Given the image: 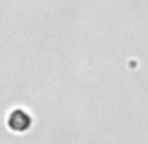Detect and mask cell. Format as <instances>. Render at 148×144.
Returning a JSON list of instances; mask_svg holds the SVG:
<instances>
[{
  "label": "cell",
  "mask_w": 148,
  "mask_h": 144,
  "mask_svg": "<svg viewBox=\"0 0 148 144\" xmlns=\"http://www.w3.org/2000/svg\"><path fill=\"white\" fill-rule=\"evenodd\" d=\"M8 127L15 133H25L32 127V116L25 109H15L8 116Z\"/></svg>",
  "instance_id": "6da1fadb"
}]
</instances>
